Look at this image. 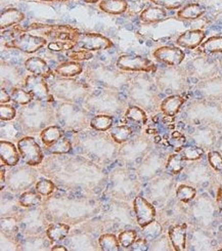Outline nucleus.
<instances>
[{
	"mask_svg": "<svg viewBox=\"0 0 222 251\" xmlns=\"http://www.w3.org/2000/svg\"><path fill=\"white\" fill-rule=\"evenodd\" d=\"M20 158V151L13 143L7 141H0V164H1V167L3 165L10 167L18 165Z\"/></svg>",
	"mask_w": 222,
	"mask_h": 251,
	"instance_id": "nucleus-8",
	"label": "nucleus"
},
{
	"mask_svg": "<svg viewBox=\"0 0 222 251\" xmlns=\"http://www.w3.org/2000/svg\"><path fill=\"white\" fill-rule=\"evenodd\" d=\"M82 66L78 62H66L55 68V73L62 77H74L82 72Z\"/></svg>",
	"mask_w": 222,
	"mask_h": 251,
	"instance_id": "nucleus-16",
	"label": "nucleus"
},
{
	"mask_svg": "<svg viewBox=\"0 0 222 251\" xmlns=\"http://www.w3.org/2000/svg\"><path fill=\"white\" fill-rule=\"evenodd\" d=\"M51 250L52 251H67L68 249L65 246H63V245H56V246H53L51 248Z\"/></svg>",
	"mask_w": 222,
	"mask_h": 251,
	"instance_id": "nucleus-45",
	"label": "nucleus"
},
{
	"mask_svg": "<svg viewBox=\"0 0 222 251\" xmlns=\"http://www.w3.org/2000/svg\"><path fill=\"white\" fill-rule=\"evenodd\" d=\"M133 209L136 216L137 224L140 227H146L156 219V209L144 197H136L133 201Z\"/></svg>",
	"mask_w": 222,
	"mask_h": 251,
	"instance_id": "nucleus-4",
	"label": "nucleus"
},
{
	"mask_svg": "<svg viewBox=\"0 0 222 251\" xmlns=\"http://www.w3.org/2000/svg\"><path fill=\"white\" fill-rule=\"evenodd\" d=\"M48 150L52 154H67L71 152L72 144L68 139L62 138L54 144L48 146Z\"/></svg>",
	"mask_w": 222,
	"mask_h": 251,
	"instance_id": "nucleus-29",
	"label": "nucleus"
},
{
	"mask_svg": "<svg viewBox=\"0 0 222 251\" xmlns=\"http://www.w3.org/2000/svg\"><path fill=\"white\" fill-rule=\"evenodd\" d=\"M26 69L33 75H38L44 78L50 76L51 71L46 62L40 58H30L25 62Z\"/></svg>",
	"mask_w": 222,
	"mask_h": 251,
	"instance_id": "nucleus-12",
	"label": "nucleus"
},
{
	"mask_svg": "<svg viewBox=\"0 0 222 251\" xmlns=\"http://www.w3.org/2000/svg\"><path fill=\"white\" fill-rule=\"evenodd\" d=\"M70 233V226L63 223H57L49 226L46 230V235L51 242H60Z\"/></svg>",
	"mask_w": 222,
	"mask_h": 251,
	"instance_id": "nucleus-14",
	"label": "nucleus"
},
{
	"mask_svg": "<svg viewBox=\"0 0 222 251\" xmlns=\"http://www.w3.org/2000/svg\"><path fill=\"white\" fill-rule=\"evenodd\" d=\"M41 195L35 190V191H26L22 194L19 198V203L22 207L29 208L36 206V205L41 203Z\"/></svg>",
	"mask_w": 222,
	"mask_h": 251,
	"instance_id": "nucleus-21",
	"label": "nucleus"
},
{
	"mask_svg": "<svg viewBox=\"0 0 222 251\" xmlns=\"http://www.w3.org/2000/svg\"><path fill=\"white\" fill-rule=\"evenodd\" d=\"M46 39L40 36H34L31 34H22L17 38L13 39L8 47L19 50L21 51L33 53L46 45Z\"/></svg>",
	"mask_w": 222,
	"mask_h": 251,
	"instance_id": "nucleus-5",
	"label": "nucleus"
},
{
	"mask_svg": "<svg viewBox=\"0 0 222 251\" xmlns=\"http://www.w3.org/2000/svg\"><path fill=\"white\" fill-rule=\"evenodd\" d=\"M62 138H63V131L60 127L57 126H49L44 128L40 133V139L46 147L54 144Z\"/></svg>",
	"mask_w": 222,
	"mask_h": 251,
	"instance_id": "nucleus-19",
	"label": "nucleus"
},
{
	"mask_svg": "<svg viewBox=\"0 0 222 251\" xmlns=\"http://www.w3.org/2000/svg\"><path fill=\"white\" fill-rule=\"evenodd\" d=\"M76 47L74 50H84L88 51H98L108 50L113 47L110 39L97 33H78L74 38Z\"/></svg>",
	"mask_w": 222,
	"mask_h": 251,
	"instance_id": "nucleus-1",
	"label": "nucleus"
},
{
	"mask_svg": "<svg viewBox=\"0 0 222 251\" xmlns=\"http://www.w3.org/2000/svg\"><path fill=\"white\" fill-rule=\"evenodd\" d=\"M170 144L175 148V151L178 153L180 151L181 148L185 144V138L184 135L178 131H175L171 134V139H170Z\"/></svg>",
	"mask_w": 222,
	"mask_h": 251,
	"instance_id": "nucleus-40",
	"label": "nucleus"
},
{
	"mask_svg": "<svg viewBox=\"0 0 222 251\" xmlns=\"http://www.w3.org/2000/svg\"><path fill=\"white\" fill-rule=\"evenodd\" d=\"M184 166H185V160L179 153H175V154L170 155L168 160H167V163H166L167 171L173 176L179 175L183 170Z\"/></svg>",
	"mask_w": 222,
	"mask_h": 251,
	"instance_id": "nucleus-20",
	"label": "nucleus"
},
{
	"mask_svg": "<svg viewBox=\"0 0 222 251\" xmlns=\"http://www.w3.org/2000/svg\"><path fill=\"white\" fill-rule=\"evenodd\" d=\"M76 47V42L74 40H54L49 43L48 48L52 51H65L72 50Z\"/></svg>",
	"mask_w": 222,
	"mask_h": 251,
	"instance_id": "nucleus-33",
	"label": "nucleus"
},
{
	"mask_svg": "<svg viewBox=\"0 0 222 251\" xmlns=\"http://www.w3.org/2000/svg\"><path fill=\"white\" fill-rule=\"evenodd\" d=\"M109 133L117 144H123L130 139L132 129L128 125H117V126H112L109 129Z\"/></svg>",
	"mask_w": 222,
	"mask_h": 251,
	"instance_id": "nucleus-18",
	"label": "nucleus"
},
{
	"mask_svg": "<svg viewBox=\"0 0 222 251\" xmlns=\"http://www.w3.org/2000/svg\"><path fill=\"white\" fill-rule=\"evenodd\" d=\"M201 50L206 53H220L222 52V37L214 36L209 38L201 44Z\"/></svg>",
	"mask_w": 222,
	"mask_h": 251,
	"instance_id": "nucleus-27",
	"label": "nucleus"
},
{
	"mask_svg": "<svg viewBox=\"0 0 222 251\" xmlns=\"http://www.w3.org/2000/svg\"><path fill=\"white\" fill-rule=\"evenodd\" d=\"M18 149L23 161L28 166H37L43 160V153L40 146L30 136L23 138L18 142Z\"/></svg>",
	"mask_w": 222,
	"mask_h": 251,
	"instance_id": "nucleus-2",
	"label": "nucleus"
},
{
	"mask_svg": "<svg viewBox=\"0 0 222 251\" xmlns=\"http://www.w3.org/2000/svg\"><path fill=\"white\" fill-rule=\"evenodd\" d=\"M166 18V11L159 7H149L143 11L140 19L145 23H157Z\"/></svg>",
	"mask_w": 222,
	"mask_h": 251,
	"instance_id": "nucleus-24",
	"label": "nucleus"
},
{
	"mask_svg": "<svg viewBox=\"0 0 222 251\" xmlns=\"http://www.w3.org/2000/svg\"><path fill=\"white\" fill-rule=\"evenodd\" d=\"M4 175H5V170L3 169V168H1V189H3V184H4V181H5V176H4Z\"/></svg>",
	"mask_w": 222,
	"mask_h": 251,
	"instance_id": "nucleus-46",
	"label": "nucleus"
},
{
	"mask_svg": "<svg viewBox=\"0 0 222 251\" xmlns=\"http://www.w3.org/2000/svg\"><path fill=\"white\" fill-rule=\"evenodd\" d=\"M68 56L74 62H82L90 60L93 54L91 51L84 50H72L68 52Z\"/></svg>",
	"mask_w": 222,
	"mask_h": 251,
	"instance_id": "nucleus-37",
	"label": "nucleus"
},
{
	"mask_svg": "<svg viewBox=\"0 0 222 251\" xmlns=\"http://www.w3.org/2000/svg\"><path fill=\"white\" fill-rule=\"evenodd\" d=\"M155 59L159 62L168 66H178L184 60V52L177 49L171 47H162L154 51Z\"/></svg>",
	"mask_w": 222,
	"mask_h": 251,
	"instance_id": "nucleus-7",
	"label": "nucleus"
},
{
	"mask_svg": "<svg viewBox=\"0 0 222 251\" xmlns=\"http://www.w3.org/2000/svg\"><path fill=\"white\" fill-rule=\"evenodd\" d=\"M26 89L33 95V97L40 101H51L52 97L49 90L45 78L38 75H30L25 81Z\"/></svg>",
	"mask_w": 222,
	"mask_h": 251,
	"instance_id": "nucleus-6",
	"label": "nucleus"
},
{
	"mask_svg": "<svg viewBox=\"0 0 222 251\" xmlns=\"http://www.w3.org/2000/svg\"><path fill=\"white\" fill-rule=\"evenodd\" d=\"M99 244L103 251H118L120 249V243L118 237L113 234H103L99 239Z\"/></svg>",
	"mask_w": 222,
	"mask_h": 251,
	"instance_id": "nucleus-25",
	"label": "nucleus"
},
{
	"mask_svg": "<svg viewBox=\"0 0 222 251\" xmlns=\"http://www.w3.org/2000/svg\"><path fill=\"white\" fill-rule=\"evenodd\" d=\"M25 16L22 11L15 9V8H9L3 11L1 15V29L9 28L14 25L19 24L20 22L24 20Z\"/></svg>",
	"mask_w": 222,
	"mask_h": 251,
	"instance_id": "nucleus-15",
	"label": "nucleus"
},
{
	"mask_svg": "<svg viewBox=\"0 0 222 251\" xmlns=\"http://www.w3.org/2000/svg\"><path fill=\"white\" fill-rule=\"evenodd\" d=\"M205 38V33L200 30H191L182 33L177 38L176 43L181 48L194 50L201 45Z\"/></svg>",
	"mask_w": 222,
	"mask_h": 251,
	"instance_id": "nucleus-11",
	"label": "nucleus"
},
{
	"mask_svg": "<svg viewBox=\"0 0 222 251\" xmlns=\"http://www.w3.org/2000/svg\"><path fill=\"white\" fill-rule=\"evenodd\" d=\"M132 249L133 250H138V251H144L148 249V240L145 238H137L135 242L132 244Z\"/></svg>",
	"mask_w": 222,
	"mask_h": 251,
	"instance_id": "nucleus-42",
	"label": "nucleus"
},
{
	"mask_svg": "<svg viewBox=\"0 0 222 251\" xmlns=\"http://www.w3.org/2000/svg\"><path fill=\"white\" fill-rule=\"evenodd\" d=\"M99 7L108 14L119 15L126 10L127 3L123 0H107V1H101Z\"/></svg>",
	"mask_w": 222,
	"mask_h": 251,
	"instance_id": "nucleus-22",
	"label": "nucleus"
},
{
	"mask_svg": "<svg viewBox=\"0 0 222 251\" xmlns=\"http://www.w3.org/2000/svg\"><path fill=\"white\" fill-rule=\"evenodd\" d=\"M197 195V190L188 185H179L176 190V197L183 203H189Z\"/></svg>",
	"mask_w": 222,
	"mask_h": 251,
	"instance_id": "nucleus-31",
	"label": "nucleus"
},
{
	"mask_svg": "<svg viewBox=\"0 0 222 251\" xmlns=\"http://www.w3.org/2000/svg\"><path fill=\"white\" fill-rule=\"evenodd\" d=\"M186 233L188 225L185 223L171 226L168 231L169 240L175 251H183L186 248Z\"/></svg>",
	"mask_w": 222,
	"mask_h": 251,
	"instance_id": "nucleus-10",
	"label": "nucleus"
},
{
	"mask_svg": "<svg viewBox=\"0 0 222 251\" xmlns=\"http://www.w3.org/2000/svg\"><path fill=\"white\" fill-rule=\"evenodd\" d=\"M178 153L182 156L185 161H196L202 158L204 155V150L198 147L188 146L182 147Z\"/></svg>",
	"mask_w": 222,
	"mask_h": 251,
	"instance_id": "nucleus-28",
	"label": "nucleus"
},
{
	"mask_svg": "<svg viewBox=\"0 0 222 251\" xmlns=\"http://www.w3.org/2000/svg\"><path fill=\"white\" fill-rule=\"evenodd\" d=\"M162 234V226L161 225L154 221L146 227H144V235L148 241H154Z\"/></svg>",
	"mask_w": 222,
	"mask_h": 251,
	"instance_id": "nucleus-34",
	"label": "nucleus"
},
{
	"mask_svg": "<svg viewBox=\"0 0 222 251\" xmlns=\"http://www.w3.org/2000/svg\"><path fill=\"white\" fill-rule=\"evenodd\" d=\"M15 117H16L15 108L1 104V106H0V119L2 121H10Z\"/></svg>",
	"mask_w": 222,
	"mask_h": 251,
	"instance_id": "nucleus-39",
	"label": "nucleus"
},
{
	"mask_svg": "<svg viewBox=\"0 0 222 251\" xmlns=\"http://www.w3.org/2000/svg\"><path fill=\"white\" fill-rule=\"evenodd\" d=\"M117 67L124 71L132 72H153L156 65L148 59L139 55H121L117 61Z\"/></svg>",
	"mask_w": 222,
	"mask_h": 251,
	"instance_id": "nucleus-3",
	"label": "nucleus"
},
{
	"mask_svg": "<svg viewBox=\"0 0 222 251\" xmlns=\"http://www.w3.org/2000/svg\"><path fill=\"white\" fill-rule=\"evenodd\" d=\"M10 100H11V97L2 88L1 89V97H0V101H1V104H6V102H9Z\"/></svg>",
	"mask_w": 222,
	"mask_h": 251,
	"instance_id": "nucleus-44",
	"label": "nucleus"
},
{
	"mask_svg": "<svg viewBox=\"0 0 222 251\" xmlns=\"http://www.w3.org/2000/svg\"><path fill=\"white\" fill-rule=\"evenodd\" d=\"M137 239V233L134 230H126L118 235V240L123 248L131 247Z\"/></svg>",
	"mask_w": 222,
	"mask_h": 251,
	"instance_id": "nucleus-35",
	"label": "nucleus"
},
{
	"mask_svg": "<svg viewBox=\"0 0 222 251\" xmlns=\"http://www.w3.org/2000/svg\"><path fill=\"white\" fill-rule=\"evenodd\" d=\"M185 100L180 96H171L166 98L161 104V111L168 117H173L179 112Z\"/></svg>",
	"mask_w": 222,
	"mask_h": 251,
	"instance_id": "nucleus-13",
	"label": "nucleus"
},
{
	"mask_svg": "<svg viewBox=\"0 0 222 251\" xmlns=\"http://www.w3.org/2000/svg\"><path fill=\"white\" fill-rule=\"evenodd\" d=\"M125 117L128 120L133 121L138 124H145L147 122V114L145 113V111L143 109H140L136 106H132V107L128 108V110L126 111V114H125Z\"/></svg>",
	"mask_w": 222,
	"mask_h": 251,
	"instance_id": "nucleus-30",
	"label": "nucleus"
},
{
	"mask_svg": "<svg viewBox=\"0 0 222 251\" xmlns=\"http://www.w3.org/2000/svg\"><path fill=\"white\" fill-rule=\"evenodd\" d=\"M216 202H217V206H218L219 214H220V216L222 218V188H219V189L217 190Z\"/></svg>",
	"mask_w": 222,
	"mask_h": 251,
	"instance_id": "nucleus-43",
	"label": "nucleus"
},
{
	"mask_svg": "<svg viewBox=\"0 0 222 251\" xmlns=\"http://www.w3.org/2000/svg\"><path fill=\"white\" fill-rule=\"evenodd\" d=\"M113 117L110 115H97L90 121V126L99 131H107L113 125Z\"/></svg>",
	"mask_w": 222,
	"mask_h": 251,
	"instance_id": "nucleus-26",
	"label": "nucleus"
},
{
	"mask_svg": "<svg viewBox=\"0 0 222 251\" xmlns=\"http://www.w3.org/2000/svg\"><path fill=\"white\" fill-rule=\"evenodd\" d=\"M205 13V9L198 4H189L178 11V18L183 20H197Z\"/></svg>",
	"mask_w": 222,
	"mask_h": 251,
	"instance_id": "nucleus-23",
	"label": "nucleus"
},
{
	"mask_svg": "<svg viewBox=\"0 0 222 251\" xmlns=\"http://www.w3.org/2000/svg\"><path fill=\"white\" fill-rule=\"evenodd\" d=\"M44 35L54 40H74L75 36L79 33V31L76 28H73L71 26L46 25L44 26Z\"/></svg>",
	"mask_w": 222,
	"mask_h": 251,
	"instance_id": "nucleus-9",
	"label": "nucleus"
},
{
	"mask_svg": "<svg viewBox=\"0 0 222 251\" xmlns=\"http://www.w3.org/2000/svg\"><path fill=\"white\" fill-rule=\"evenodd\" d=\"M153 2L168 9H176L184 3V0H153Z\"/></svg>",
	"mask_w": 222,
	"mask_h": 251,
	"instance_id": "nucleus-41",
	"label": "nucleus"
},
{
	"mask_svg": "<svg viewBox=\"0 0 222 251\" xmlns=\"http://www.w3.org/2000/svg\"><path fill=\"white\" fill-rule=\"evenodd\" d=\"M11 173L14 174L13 176H11V177H14V181H8V186L11 189V191L18 192L20 190L23 191V190L27 189L24 184V181H22V180H24V179L31 180V179H29L28 176H30L31 174H33V171L26 170V168H22L20 170L15 171V173L14 171H11Z\"/></svg>",
	"mask_w": 222,
	"mask_h": 251,
	"instance_id": "nucleus-17",
	"label": "nucleus"
},
{
	"mask_svg": "<svg viewBox=\"0 0 222 251\" xmlns=\"http://www.w3.org/2000/svg\"><path fill=\"white\" fill-rule=\"evenodd\" d=\"M55 186L53 182L49 179H41L37 181L36 186H35V190H36L41 196L48 197L55 191Z\"/></svg>",
	"mask_w": 222,
	"mask_h": 251,
	"instance_id": "nucleus-36",
	"label": "nucleus"
},
{
	"mask_svg": "<svg viewBox=\"0 0 222 251\" xmlns=\"http://www.w3.org/2000/svg\"><path fill=\"white\" fill-rule=\"evenodd\" d=\"M208 162L214 170L218 171V173H222V155L219 152H216V151L209 152Z\"/></svg>",
	"mask_w": 222,
	"mask_h": 251,
	"instance_id": "nucleus-38",
	"label": "nucleus"
},
{
	"mask_svg": "<svg viewBox=\"0 0 222 251\" xmlns=\"http://www.w3.org/2000/svg\"><path fill=\"white\" fill-rule=\"evenodd\" d=\"M10 97H11V100L16 101L17 104L20 105H27L29 102H31V100H33V95L29 91H25L21 88H14L11 90L10 93Z\"/></svg>",
	"mask_w": 222,
	"mask_h": 251,
	"instance_id": "nucleus-32",
	"label": "nucleus"
}]
</instances>
